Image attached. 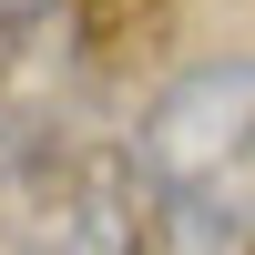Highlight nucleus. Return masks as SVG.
Returning <instances> with one entry per match:
<instances>
[{
    "mask_svg": "<svg viewBox=\"0 0 255 255\" xmlns=\"http://www.w3.org/2000/svg\"><path fill=\"white\" fill-rule=\"evenodd\" d=\"M123 174L153 204L163 255H245L255 245V51L174 72L143 102Z\"/></svg>",
    "mask_w": 255,
    "mask_h": 255,
    "instance_id": "1",
    "label": "nucleus"
},
{
    "mask_svg": "<svg viewBox=\"0 0 255 255\" xmlns=\"http://www.w3.org/2000/svg\"><path fill=\"white\" fill-rule=\"evenodd\" d=\"M0 255H133V174L41 153L0 194Z\"/></svg>",
    "mask_w": 255,
    "mask_h": 255,
    "instance_id": "2",
    "label": "nucleus"
},
{
    "mask_svg": "<svg viewBox=\"0 0 255 255\" xmlns=\"http://www.w3.org/2000/svg\"><path fill=\"white\" fill-rule=\"evenodd\" d=\"M41 153H51V133H41V113L20 102V72H10V51H0V194H10Z\"/></svg>",
    "mask_w": 255,
    "mask_h": 255,
    "instance_id": "3",
    "label": "nucleus"
},
{
    "mask_svg": "<svg viewBox=\"0 0 255 255\" xmlns=\"http://www.w3.org/2000/svg\"><path fill=\"white\" fill-rule=\"evenodd\" d=\"M41 10H51V0H0V20H41Z\"/></svg>",
    "mask_w": 255,
    "mask_h": 255,
    "instance_id": "4",
    "label": "nucleus"
}]
</instances>
